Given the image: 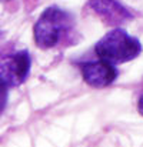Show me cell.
Masks as SVG:
<instances>
[{
	"label": "cell",
	"instance_id": "cell-1",
	"mask_svg": "<svg viewBox=\"0 0 143 147\" xmlns=\"http://www.w3.org/2000/svg\"><path fill=\"white\" fill-rule=\"evenodd\" d=\"M75 32V17L64 9L49 6L33 26L35 43L40 49H53L67 42Z\"/></svg>",
	"mask_w": 143,
	"mask_h": 147
},
{
	"label": "cell",
	"instance_id": "cell-2",
	"mask_svg": "<svg viewBox=\"0 0 143 147\" xmlns=\"http://www.w3.org/2000/svg\"><path fill=\"white\" fill-rule=\"evenodd\" d=\"M95 53L99 59L107 60L113 64L126 63L136 59L142 53V43L126 30L116 27L107 32L96 43Z\"/></svg>",
	"mask_w": 143,
	"mask_h": 147
},
{
	"label": "cell",
	"instance_id": "cell-3",
	"mask_svg": "<svg viewBox=\"0 0 143 147\" xmlns=\"http://www.w3.org/2000/svg\"><path fill=\"white\" fill-rule=\"evenodd\" d=\"M30 53L27 50H20L1 57L0 76L1 89L17 87L26 82L30 73Z\"/></svg>",
	"mask_w": 143,
	"mask_h": 147
},
{
	"label": "cell",
	"instance_id": "cell-4",
	"mask_svg": "<svg viewBox=\"0 0 143 147\" xmlns=\"http://www.w3.org/2000/svg\"><path fill=\"white\" fill-rule=\"evenodd\" d=\"M79 67L86 84L95 89H103V87L110 86L119 76V70L116 64L103 59L83 61L79 64Z\"/></svg>",
	"mask_w": 143,
	"mask_h": 147
},
{
	"label": "cell",
	"instance_id": "cell-5",
	"mask_svg": "<svg viewBox=\"0 0 143 147\" xmlns=\"http://www.w3.org/2000/svg\"><path fill=\"white\" fill-rule=\"evenodd\" d=\"M90 9L107 26L120 27L133 20L132 11L125 7L119 0H87Z\"/></svg>",
	"mask_w": 143,
	"mask_h": 147
},
{
	"label": "cell",
	"instance_id": "cell-6",
	"mask_svg": "<svg viewBox=\"0 0 143 147\" xmlns=\"http://www.w3.org/2000/svg\"><path fill=\"white\" fill-rule=\"evenodd\" d=\"M138 110H139V113L143 116V96L139 98V103H138Z\"/></svg>",
	"mask_w": 143,
	"mask_h": 147
}]
</instances>
